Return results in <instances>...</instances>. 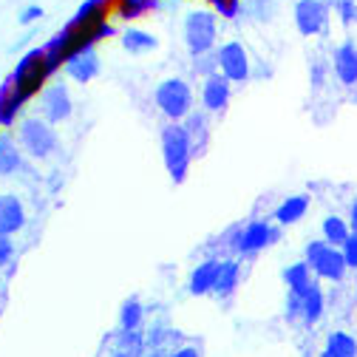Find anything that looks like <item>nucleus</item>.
Here are the masks:
<instances>
[{
  "label": "nucleus",
  "mask_w": 357,
  "mask_h": 357,
  "mask_svg": "<svg viewBox=\"0 0 357 357\" xmlns=\"http://www.w3.org/2000/svg\"><path fill=\"white\" fill-rule=\"evenodd\" d=\"M162 159L173 182L176 185L185 182V176L190 170V159H193V145L182 122H167L162 128Z\"/></svg>",
  "instance_id": "obj_1"
},
{
  "label": "nucleus",
  "mask_w": 357,
  "mask_h": 357,
  "mask_svg": "<svg viewBox=\"0 0 357 357\" xmlns=\"http://www.w3.org/2000/svg\"><path fill=\"white\" fill-rule=\"evenodd\" d=\"M46 79H49V71H46V52H43V46L29 49L17 60V66H15L12 77H9L15 94L23 102H29L31 97H37L43 88H46Z\"/></svg>",
  "instance_id": "obj_2"
},
{
  "label": "nucleus",
  "mask_w": 357,
  "mask_h": 357,
  "mask_svg": "<svg viewBox=\"0 0 357 357\" xmlns=\"http://www.w3.org/2000/svg\"><path fill=\"white\" fill-rule=\"evenodd\" d=\"M182 34H185V46H188L190 57L215 52L218 49V15L210 9L188 12L185 23H182Z\"/></svg>",
  "instance_id": "obj_3"
},
{
  "label": "nucleus",
  "mask_w": 357,
  "mask_h": 357,
  "mask_svg": "<svg viewBox=\"0 0 357 357\" xmlns=\"http://www.w3.org/2000/svg\"><path fill=\"white\" fill-rule=\"evenodd\" d=\"M303 261L309 264L312 275H315L318 281L340 284V281L346 278V273H349V264H346L340 247H332V244H326L324 238H315V241L306 244Z\"/></svg>",
  "instance_id": "obj_4"
},
{
  "label": "nucleus",
  "mask_w": 357,
  "mask_h": 357,
  "mask_svg": "<svg viewBox=\"0 0 357 357\" xmlns=\"http://www.w3.org/2000/svg\"><path fill=\"white\" fill-rule=\"evenodd\" d=\"M153 102L170 122H182L193 111V88L182 77H167L153 88Z\"/></svg>",
  "instance_id": "obj_5"
},
{
  "label": "nucleus",
  "mask_w": 357,
  "mask_h": 357,
  "mask_svg": "<svg viewBox=\"0 0 357 357\" xmlns=\"http://www.w3.org/2000/svg\"><path fill=\"white\" fill-rule=\"evenodd\" d=\"M17 139L23 145V151L31 159H46L57 151L60 139H57V130L52 122H46L43 116H26L17 128Z\"/></svg>",
  "instance_id": "obj_6"
},
{
  "label": "nucleus",
  "mask_w": 357,
  "mask_h": 357,
  "mask_svg": "<svg viewBox=\"0 0 357 357\" xmlns=\"http://www.w3.org/2000/svg\"><path fill=\"white\" fill-rule=\"evenodd\" d=\"M215 60H218V74L227 77L230 82H247L252 77V60L241 40L221 43L215 49Z\"/></svg>",
  "instance_id": "obj_7"
},
{
  "label": "nucleus",
  "mask_w": 357,
  "mask_h": 357,
  "mask_svg": "<svg viewBox=\"0 0 357 357\" xmlns=\"http://www.w3.org/2000/svg\"><path fill=\"white\" fill-rule=\"evenodd\" d=\"M329 17H332V6L329 0H298L292 9V20L295 29L303 37H318L329 29Z\"/></svg>",
  "instance_id": "obj_8"
},
{
  "label": "nucleus",
  "mask_w": 357,
  "mask_h": 357,
  "mask_svg": "<svg viewBox=\"0 0 357 357\" xmlns=\"http://www.w3.org/2000/svg\"><path fill=\"white\" fill-rule=\"evenodd\" d=\"M278 238H281V230H278V227H273L266 218H255V221H250L244 230H238V236H236V241H233V250H236L238 255H255V252H261L264 247L275 244Z\"/></svg>",
  "instance_id": "obj_9"
},
{
  "label": "nucleus",
  "mask_w": 357,
  "mask_h": 357,
  "mask_svg": "<svg viewBox=\"0 0 357 357\" xmlns=\"http://www.w3.org/2000/svg\"><path fill=\"white\" fill-rule=\"evenodd\" d=\"M74 111V100L68 94V88L63 82H52L40 91V116L57 125V122H66Z\"/></svg>",
  "instance_id": "obj_10"
},
{
  "label": "nucleus",
  "mask_w": 357,
  "mask_h": 357,
  "mask_svg": "<svg viewBox=\"0 0 357 357\" xmlns=\"http://www.w3.org/2000/svg\"><path fill=\"white\" fill-rule=\"evenodd\" d=\"M63 71H66L68 79H74V82H79V85H88L94 77H100V71H102V63H100L97 49H79V52H74V54L66 60Z\"/></svg>",
  "instance_id": "obj_11"
},
{
  "label": "nucleus",
  "mask_w": 357,
  "mask_h": 357,
  "mask_svg": "<svg viewBox=\"0 0 357 357\" xmlns=\"http://www.w3.org/2000/svg\"><path fill=\"white\" fill-rule=\"evenodd\" d=\"M332 74L346 88L357 85V43L354 40H343L332 49Z\"/></svg>",
  "instance_id": "obj_12"
},
{
  "label": "nucleus",
  "mask_w": 357,
  "mask_h": 357,
  "mask_svg": "<svg viewBox=\"0 0 357 357\" xmlns=\"http://www.w3.org/2000/svg\"><path fill=\"white\" fill-rule=\"evenodd\" d=\"M233 97V82L221 74H213L202 82V105L210 114H225Z\"/></svg>",
  "instance_id": "obj_13"
},
{
  "label": "nucleus",
  "mask_w": 357,
  "mask_h": 357,
  "mask_svg": "<svg viewBox=\"0 0 357 357\" xmlns=\"http://www.w3.org/2000/svg\"><path fill=\"white\" fill-rule=\"evenodd\" d=\"M26 227V207L17 196L0 193V230L3 233H20Z\"/></svg>",
  "instance_id": "obj_14"
},
{
  "label": "nucleus",
  "mask_w": 357,
  "mask_h": 357,
  "mask_svg": "<svg viewBox=\"0 0 357 357\" xmlns=\"http://www.w3.org/2000/svg\"><path fill=\"white\" fill-rule=\"evenodd\" d=\"M324 312H326V298H324V289L318 281H312L309 289L301 295V321L306 326H315L321 324L324 318Z\"/></svg>",
  "instance_id": "obj_15"
},
{
  "label": "nucleus",
  "mask_w": 357,
  "mask_h": 357,
  "mask_svg": "<svg viewBox=\"0 0 357 357\" xmlns=\"http://www.w3.org/2000/svg\"><path fill=\"white\" fill-rule=\"evenodd\" d=\"M215 275H218V261L215 258H207V261L196 264L193 273H190V284H188L190 295H196V298L210 295L213 287H215Z\"/></svg>",
  "instance_id": "obj_16"
},
{
  "label": "nucleus",
  "mask_w": 357,
  "mask_h": 357,
  "mask_svg": "<svg viewBox=\"0 0 357 357\" xmlns=\"http://www.w3.org/2000/svg\"><path fill=\"white\" fill-rule=\"evenodd\" d=\"M241 281V264L236 258H225V261H218V275H215V287H213V295L218 298H227L236 292Z\"/></svg>",
  "instance_id": "obj_17"
},
{
  "label": "nucleus",
  "mask_w": 357,
  "mask_h": 357,
  "mask_svg": "<svg viewBox=\"0 0 357 357\" xmlns=\"http://www.w3.org/2000/svg\"><path fill=\"white\" fill-rule=\"evenodd\" d=\"M309 210V196L306 193H298V196H287L278 207H275V221L281 227H289V225H298V221L306 215Z\"/></svg>",
  "instance_id": "obj_18"
},
{
  "label": "nucleus",
  "mask_w": 357,
  "mask_h": 357,
  "mask_svg": "<svg viewBox=\"0 0 357 357\" xmlns=\"http://www.w3.org/2000/svg\"><path fill=\"white\" fill-rule=\"evenodd\" d=\"M156 46H159V40L151 31H145V29L128 26L122 31V49L128 54H148V52H156Z\"/></svg>",
  "instance_id": "obj_19"
},
{
  "label": "nucleus",
  "mask_w": 357,
  "mask_h": 357,
  "mask_svg": "<svg viewBox=\"0 0 357 357\" xmlns=\"http://www.w3.org/2000/svg\"><path fill=\"white\" fill-rule=\"evenodd\" d=\"M26 102L15 94V88L9 79L0 82V125H15L17 122V111L23 108Z\"/></svg>",
  "instance_id": "obj_20"
},
{
  "label": "nucleus",
  "mask_w": 357,
  "mask_h": 357,
  "mask_svg": "<svg viewBox=\"0 0 357 357\" xmlns=\"http://www.w3.org/2000/svg\"><path fill=\"white\" fill-rule=\"evenodd\" d=\"M312 281H315V278H312V270H309V264H306V261H295V264L284 266V284L289 287V292L303 295V292L309 289Z\"/></svg>",
  "instance_id": "obj_21"
},
{
  "label": "nucleus",
  "mask_w": 357,
  "mask_h": 357,
  "mask_svg": "<svg viewBox=\"0 0 357 357\" xmlns=\"http://www.w3.org/2000/svg\"><path fill=\"white\" fill-rule=\"evenodd\" d=\"M324 351L332 354V357H357V337L343 332V329H335V332L326 335Z\"/></svg>",
  "instance_id": "obj_22"
},
{
  "label": "nucleus",
  "mask_w": 357,
  "mask_h": 357,
  "mask_svg": "<svg viewBox=\"0 0 357 357\" xmlns=\"http://www.w3.org/2000/svg\"><path fill=\"white\" fill-rule=\"evenodd\" d=\"M321 233H324V241L332 244V247H343V241L351 236V227L343 215H326L321 221Z\"/></svg>",
  "instance_id": "obj_23"
},
{
  "label": "nucleus",
  "mask_w": 357,
  "mask_h": 357,
  "mask_svg": "<svg viewBox=\"0 0 357 357\" xmlns=\"http://www.w3.org/2000/svg\"><path fill=\"white\" fill-rule=\"evenodd\" d=\"M278 15V0H241V17L266 23Z\"/></svg>",
  "instance_id": "obj_24"
},
{
  "label": "nucleus",
  "mask_w": 357,
  "mask_h": 357,
  "mask_svg": "<svg viewBox=\"0 0 357 357\" xmlns=\"http://www.w3.org/2000/svg\"><path fill=\"white\" fill-rule=\"evenodd\" d=\"M20 167H23L20 148L9 137H0V176H15Z\"/></svg>",
  "instance_id": "obj_25"
},
{
  "label": "nucleus",
  "mask_w": 357,
  "mask_h": 357,
  "mask_svg": "<svg viewBox=\"0 0 357 357\" xmlns=\"http://www.w3.org/2000/svg\"><path fill=\"white\" fill-rule=\"evenodd\" d=\"M145 321V306L137 298H128L119 309V329L122 332H137Z\"/></svg>",
  "instance_id": "obj_26"
},
{
  "label": "nucleus",
  "mask_w": 357,
  "mask_h": 357,
  "mask_svg": "<svg viewBox=\"0 0 357 357\" xmlns=\"http://www.w3.org/2000/svg\"><path fill=\"white\" fill-rule=\"evenodd\" d=\"M145 337L137 332H122L116 337V349H114V357H142L145 354Z\"/></svg>",
  "instance_id": "obj_27"
},
{
  "label": "nucleus",
  "mask_w": 357,
  "mask_h": 357,
  "mask_svg": "<svg viewBox=\"0 0 357 357\" xmlns=\"http://www.w3.org/2000/svg\"><path fill=\"white\" fill-rule=\"evenodd\" d=\"M182 125H185V130H188V137H190V145H193V151H199V148H204V142H207V116L199 111H190L185 119H182Z\"/></svg>",
  "instance_id": "obj_28"
},
{
  "label": "nucleus",
  "mask_w": 357,
  "mask_h": 357,
  "mask_svg": "<svg viewBox=\"0 0 357 357\" xmlns=\"http://www.w3.org/2000/svg\"><path fill=\"white\" fill-rule=\"evenodd\" d=\"M116 12H119V17H125V20H137V17H142L145 12H156L159 9V0H116Z\"/></svg>",
  "instance_id": "obj_29"
},
{
  "label": "nucleus",
  "mask_w": 357,
  "mask_h": 357,
  "mask_svg": "<svg viewBox=\"0 0 357 357\" xmlns=\"http://www.w3.org/2000/svg\"><path fill=\"white\" fill-rule=\"evenodd\" d=\"M329 6L340 17L343 26H354L357 23V0H329Z\"/></svg>",
  "instance_id": "obj_30"
},
{
  "label": "nucleus",
  "mask_w": 357,
  "mask_h": 357,
  "mask_svg": "<svg viewBox=\"0 0 357 357\" xmlns=\"http://www.w3.org/2000/svg\"><path fill=\"white\" fill-rule=\"evenodd\" d=\"M193 74H196V77H202V79H207V77L218 74V60H215V52L193 57Z\"/></svg>",
  "instance_id": "obj_31"
},
{
  "label": "nucleus",
  "mask_w": 357,
  "mask_h": 357,
  "mask_svg": "<svg viewBox=\"0 0 357 357\" xmlns=\"http://www.w3.org/2000/svg\"><path fill=\"white\" fill-rule=\"evenodd\" d=\"M43 17H46V9H43V6H37V3H31V6H26L20 15H17V23L20 26H34L37 20H43Z\"/></svg>",
  "instance_id": "obj_32"
},
{
  "label": "nucleus",
  "mask_w": 357,
  "mask_h": 357,
  "mask_svg": "<svg viewBox=\"0 0 357 357\" xmlns=\"http://www.w3.org/2000/svg\"><path fill=\"white\" fill-rule=\"evenodd\" d=\"M340 252H343V258H346V264H349V270H357V233H351V236L343 241Z\"/></svg>",
  "instance_id": "obj_33"
},
{
  "label": "nucleus",
  "mask_w": 357,
  "mask_h": 357,
  "mask_svg": "<svg viewBox=\"0 0 357 357\" xmlns=\"http://www.w3.org/2000/svg\"><path fill=\"white\" fill-rule=\"evenodd\" d=\"M12 258H15V241H12V233H3V230H0V266H6Z\"/></svg>",
  "instance_id": "obj_34"
},
{
  "label": "nucleus",
  "mask_w": 357,
  "mask_h": 357,
  "mask_svg": "<svg viewBox=\"0 0 357 357\" xmlns=\"http://www.w3.org/2000/svg\"><path fill=\"white\" fill-rule=\"evenodd\" d=\"M34 37H37V29H34V26H31V29H29V31H26V34H23V37H17V43H15V46H12V49H9V52H12V54H15V52H20V49H26V46H29V43H31V40H34Z\"/></svg>",
  "instance_id": "obj_35"
},
{
  "label": "nucleus",
  "mask_w": 357,
  "mask_h": 357,
  "mask_svg": "<svg viewBox=\"0 0 357 357\" xmlns=\"http://www.w3.org/2000/svg\"><path fill=\"white\" fill-rule=\"evenodd\" d=\"M167 357H199V349H196V346H182V349L170 351Z\"/></svg>",
  "instance_id": "obj_36"
},
{
  "label": "nucleus",
  "mask_w": 357,
  "mask_h": 357,
  "mask_svg": "<svg viewBox=\"0 0 357 357\" xmlns=\"http://www.w3.org/2000/svg\"><path fill=\"white\" fill-rule=\"evenodd\" d=\"M349 227H351V233H357V199L351 202V210H349Z\"/></svg>",
  "instance_id": "obj_37"
},
{
  "label": "nucleus",
  "mask_w": 357,
  "mask_h": 357,
  "mask_svg": "<svg viewBox=\"0 0 357 357\" xmlns=\"http://www.w3.org/2000/svg\"><path fill=\"white\" fill-rule=\"evenodd\" d=\"M142 357H167V351H162V349H151V351H145Z\"/></svg>",
  "instance_id": "obj_38"
},
{
  "label": "nucleus",
  "mask_w": 357,
  "mask_h": 357,
  "mask_svg": "<svg viewBox=\"0 0 357 357\" xmlns=\"http://www.w3.org/2000/svg\"><path fill=\"white\" fill-rule=\"evenodd\" d=\"M207 3H210V6H213V9H215V12H218V9H221V6H225V3H227V0H207Z\"/></svg>",
  "instance_id": "obj_39"
},
{
  "label": "nucleus",
  "mask_w": 357,
  "mask_h": 357,
  "mask_svg": "<svg viewBox=\"0 0 357 357\" xmlns=\"http://www.w3.org/2000/svg\"><path fill=\"white\" fill-rule=\"evenodd\" d=\"M3 289H6V284H3V278H0V295H3Z\"/></svg>",
  "instance_id": "obj_40"
},
{
  "label": "nucleus",
  "mask_w": 357,
  "mask_h": 357,
  "mask_svg": "<svg viewBox=\"0 0 357 357\" xmlns=\"http://www.w3.org/2000/svg\"><path fill=\"white\" fill-rule=\"evenodd\" d=\"M321 357H332V354H326V351H321Z\"/></svg>",
  "instance_id": "obj_41"
}]
</instances>
